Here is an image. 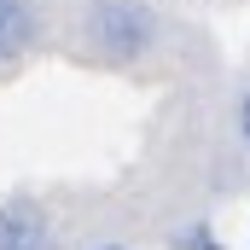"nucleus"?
Masks as SVG:
<instances>
[{"label": "nucleus", "mask_w": 250, "mask_h": 250, "mask_svg": "<svg viewBox=\"0 0 250 250\" xmlns=\"http://www.w3.org/2000/svg\"><path fill=\"white\" fill-rule=\"evenodd\" d=\"M239 140L250 146V87H245V99H239Z\"/></svg>", "instance_id": "5"}, {"label": "nucleus", "mask_w": 250, "mask_h": 250, "mask_svg": "<svg viewBox=\"0 0 250 250\" xmlns=\"http://www.w3.org/2000/svg\"><path fill=\"white\" fill-rule=\"evenodd\" d=\"M175 250H221V245H215L204 227H192V233H181V239H175Z\"/></svg>", "instance_id": "4"}, {"label": "nucleus", "mask_w": 250, "mask_h": 250, "mask_svg": "<svg viewBox=\"0 0 250 250\" xmlns=\"http://www.w3.org/2000/svg\"><path fill=\"white\" fill-rule=\"evenodd\" d=\"M82 35H87V53L105 64H134L146 59L163 35V18L151 0H93L87 18H82Z\"/></svg>", "instance_id": "1"}, {"label": "nucleus", "mask_w": 250, "mask_h": 250, "mask_svg": "<svg viewBox=\"0 0 250 250\" xmlns=\"http://www.w3.org/2000/svg\"><path fill=\"white\" fill-rule=\"evenodd\" d=\"M0 250H59L53 215L35 198H0Z\"/></svg>", "instance_id": "2"}, {"label": "nucleus", "mask_w": 250, "mask_h": 250, "mask_svg": "<svg viewBox=\"0 0 250 250\" xmlns=\"http://www.w3.org/2000/svg\"><path fill=\"white\" fill-rule=\"evenodd\" d=\"M41 41V18L29 0H0V64H18Z\"/></svg>", "instance_id": "3"}, {"label": "nucleus", "mask_w": 250, "mask_h": 250, "mask_svg": "<svg viewBox=\"0 0 250 250\" xmlns=\"http://www.w3.org/2000/svg\"><path fill=\"white\" fill-rule=\"evenodd\" d=\"M105 250H123V245H105Z\"/></svg>", "instance_id": "6"}]
</instances>
